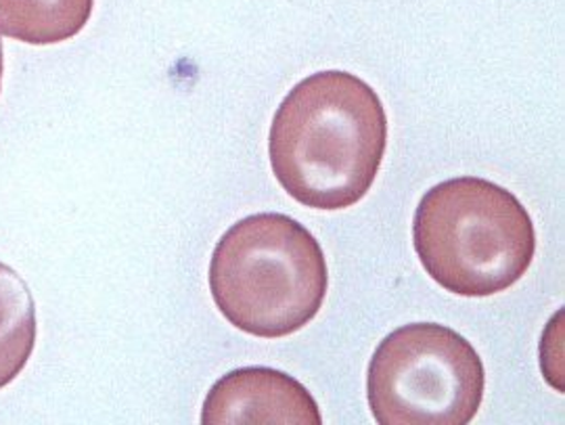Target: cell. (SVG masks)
Returning <instances> with one entry per match:
<instances>
[{"label":"cell","instance_id":"obj_1","mask_svg":"<svg viewBox=\"0 0 565 425\" xmlns=\"http://www.w3.org/2000/svg\"><path fill=\"white\" fill-rule=\"evenodd\" d=\"M387 116L359 76L327 70L298 82L268 135L273 174L289 198L315 210H343L371 191L384 162Z\"/></svg>","mask_w":565,"mask_h":425},{"label":"cell","instance_id":"obj_6","mask_svg":"<svg viewBox=\"0 0 565 425\" xmlns=\"http://www.w3.org/2000/svg\"><path fill=\"white\" fill-rule=\"evenodd\" d=\"M95 0H0V34L28 44H57L78 36Z\"/></svg>","mask_w":565,"mask_h":425},{"label":"cell","instance_id":"obj_5","mask_svg":"<svg viewBox=\"0 0 565 425\" xmlns=\"http://www.w3.org/2000/svg\"><path fill=\"white\" fill-rule=\"evenodd\" d=\"M202 424L321 425L323 415L296 378L270 366H243L210 387Z\"/></svg>","mask_w":565,"mask_h":425},{"label":"cell","instance_id":"obj_2","mask_svg":"<svg viewBox=\"0 0 565 425\" xmlns=\"http://www.w3.org/2000/svg\"><path fill=\"white\" fill-rule=\"evenodd\" d=\"M327 289L321 243L279 212L233 224L210 258V294L224 319L264 340L291 336L310 323Z\"/></svg>","mask_w":565,"mask_h":425},{"label":"cell","instance_id":"obj_8","mask_svg":"<svg viewBox=\"0 0 565 425\" xmlns=\"http://www.w3.org/2000/svg\"><path fill=\"white\" fill-rule=\"evenodd\" d=\"M2 70H4V55H2V41H0V84H2Z\"/></svg>","mask_w":565,"mask_h":425},{"label":"cell","instance_id":"obj_3","mask_svg":"<svg viewBox=\"0 0 565 425\" xmlns=\"http://www.w3.org/2000/svg\"><path fill=\"white\" fill-rule=\"evenodd\" d=\"M413 245L446 291L486 298L518 284L536 254L522 202L497 182L459 177L431 187L415 210Z\"/></svg>","mask_w":565,"mask_h":425},{"label":"cell","instance_id":"obj_7","mask_svg":"<svg viewBox=\"0 0 565 425\" xmlns=\"http://www.w3.org/2000/svg\"><path fill=\"white\" fill-rule=\"evenodd\" d=\"M36 304L18 270L0 263V390L30 361L36 344Z\"/></svg>","mask_w":565,"mask_h":425},{"label":"cell","instance_id":"obj_4","mask_svg":"<svg viewBox=\"0 0 565 425\" xmlns=\"http://www.w3.org/2000/svg\"><path fill=\"white\" fill-rule=\"evenodd\" d=\"M480 354L455 329L411 323L382 340L366 396L380 425H467L484 401Z\"/></svg>","mask_w":565,"mask_h":425}]
</instances>
